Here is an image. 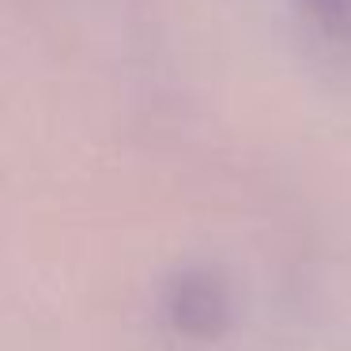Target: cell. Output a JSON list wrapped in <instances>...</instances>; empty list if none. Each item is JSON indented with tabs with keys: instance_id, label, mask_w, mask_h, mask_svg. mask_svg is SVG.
Instances as JSON below:
<instances>
[{
	"instance_id": "1",
	"label": "cell",
	"mask_w": 351,
	"mask_h": 351,
	"mask_svg": "<svg viewBox=\"0 0 351 351\" xmlns=\"http://www.w3.org/2000/svg\"><path fill=\"white\" fill-rule=\"evenodd\" d=\"M313 27L328 34L332 42H351V0H298Z\"/></svg>"
}]
</instances>
